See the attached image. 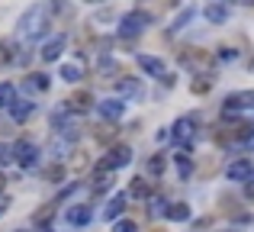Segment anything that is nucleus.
Instances as JSON below:
<instances>
[{
    "instance_id": "obj_1",
    "label": "nucleus",
    "mask_w": 254,
    "mask_h": 232,
    "mask_svg": "<svg viewBox=\"0 0 254 232\" xmlns=\"http://www.w3.org/2000/svg\"><path fill=\"white\" fill-rule=\"evenodd\" d=\"M45 29H49V6H45V3L29 6V10L19 16V23H16V36L23 39V42H36V39H42Z\"/></svg>"
},
{
    "instance_id": "obj_2",
    "label": "nucleus",
    "mask_w": 254,
    "mask_h": 232,
    "mask_svg": "<svg viewBox=\"0 0 254 232\" xmlns=\"http://www.w3.org/2000/svg\"><path fill=\"white\" fill-rule=\"evenodd\" d=\"M151 23H155V16H151L148 10H129L119 19V36H138V32H145Z\"/></svg>"
},
{
    "instance_id": "obj_3",
    "label": "nucleus",
    "mask_w": 254,
    "mask_h": 232,
    "mask_svg": "<svg viewBox=\"0 0 254 232\" xmlns=\"http://www.w3.org/2000/svg\"><path fill=\"white\" fill-rule=\"evenodd\" d=\"M129 161H132V149L129 145H116L106 158H100L97 171H116V168H126Z\"/></svg>"
},
{
    "instance_id": "obj_4",
    "label": "nucleus",
    "mask_w": 254,
    "mask_h": 232,
    "mask_svg": "<svg viewBox=\"0 0 254 232\" xmlns=\"http://www.w3.org/2000/svg\"><path fill=\"white\" fill-rule=\"evenodd\" d=\"M193 139H196V119L193 116H180L177 123H174V142L184 145V149H190Z\"/></svg>"
},
{
    "instance_id": "obj_5",
    "label": "nucleus",
    "mask_w": 254,
    "mask_h": 232,
    "mask_svg": "<svg viewBox=\"0 0 254 232\" xmlns=\"http://www.w3.org/2000/svg\"><path fill=\"white\" fill-rule=\"evenodd\" d=\"M13 149V161L19 164V168H32V164L39 161V149L32 142H16V145H10Z\"/></svg>"
},
{
    "instance_id": "obj_6",
    "label": "nucleus",
    "mask_w": 254,
    "mask_h": 232,
    "mask_svg": "<svg viewBox=\"0 0 254 232\" xmlns=\"http://www.w3.org/2000/svg\"><path fill=\"white\" fill-rule=\"evenodd\" d=\"M222 110H225V116H229V113H238V110H254V90H238V94H229Z\"/></svg>"
},
{
    "instance_id": "obj_7",
    "label": "nucleus",
    "mask_w": 254,
    "mask_h": 232,
    "mask_svg": "<svg viewBox=\"0 0 254 232\" xmlns=\"http://www.w3.org/2000/svg\"><path fill=\"white\" fill-rule=\"evenodd\" d=\"M138 68H142L145 75H151V77H161V81H171V71H168V65H164L161 58H155V55H138Z\"/></svg>"
},
{
    "instance_id": "obj_8",
    "label": "nucleus",
    "mask_w": 254,
    "mask_h": 232,
    "mask_svg": "<svg viewBox=\"0 0 254 232\" xmlns=\"http://www.w3.org/2000/svg\"><path fill=\"white\" fill-rule=\"evenodd\" d=\"M64 45H68V39H64V36H52L49 42L42 45V52H39L42 62H58V55L64 52Z\"/></svg>"
},
{
    "instance_id": "obj_9",
    "label": "nucleus",
    "mask_w": 254,
    "mask_h": 232,
    "mask_svg": "<svg viewBox=\"0 0 254 232\" xmlns=\"http://www.w3.org/2000/svg\"><path fill=\"white\" fill-rule=\"evenodd\" d=\"M225 177H229V181H248V177H254V164L251 161H232L229 168H225Z\"/></svg>"
},
{
    "instance_id": "obj_10",
    "label": "nucleus",
    "mask_w": 254,
    "mask_h": 232,
    "mask_svg": "<svg viewBox=\"0 0 254 232\" xmlns=\"http://www.w3.org/2000/svg\"><path fill=\"white\" fill-rule=\"evenodd\" d=\"M64 220H68L71 226H87V223L93 220V210L84 207V203H77V207H71L68 213H64Z\"/></svg>"
},
{
    "instance_id": "obj_11",
    "label": "nucleus",
    "mask_w": 254,
    "mask_h": 232,
    "mask_svg": "<svg viewBox=\"0 0 254 232\" xmlns=\"http://www.w3.org/2000/svg\"><path fill=\"white\" fill-rule=\"evenodd\" d=\"M64 107H68L71 113H74V110H77V113H87V110H93V97L87 94V90H77L71 100H64Z\"/></svg>"
},
{
    "instance_id": "obj_12",
    "label": "nucleus",
    "mask_w": 254,
    "mask_h": 232,
    "mask_svg": "<svg viewBox=\"0 0 254 232\" xmlns=\"http://www.w3.org/2000/svg\"><path fill=\"white\" fill-rule=\"evenodd\" d=\"M126 113V103L119 100V97H110V100H100V116L106 119H119Z\"/></svg>"
},
{
    "instance_id": "obj_13",
    "label": "nucleus",
    "mask_w": 254,
    "mask_h": 232,
    "mask_svg": "<svg viewBox=\"0 0 254 232\" xmlns=\"http://www.w3.org/2000/svg\"><path fill=\"white\" fill-rule=\"evenodd\" d=\"M6 110H10L13 123H23V119H29V116H32V110H36V103H32V100H13V103H10Z\"/></svg>"
},
{
    "instance_id": "obj_14",
    "label": "nucleus",
    "mask_w": 254,
    "mask_h": 232,
    "mask_svg": "<svg viewBox=\"0 0 254 232\" xmlns=\"http://www.w3.org/2000/svg\"><path fill=\"white\" fill-rule=\"evenodd\" d=\"M126 203H129V194H116V197H113L110 203H106L103 216H106V220H116V216H119V213L126 210Z\"/></svg>"
},
{
    "instance_id": "obj_15",
    "label": "nucleus",
    "mask_w": 254,
    "mask_h": 232,
    "mask_svg": "<svg viewBox=\"0 0 254 232\" xmlns=\"http://www.w3.org/2000/svg\"><path fill=\"white\" fill-rule=\"evenodd\" d=\"M129 197L148 200V197H151V181H148V177H135V181L129 184Z\"/></svg>"
},
{
    "instance_id": "obj_16",
    "label": "nucleus",
    "mask_w": 254,
    "mask_h": 232,
    "mask_svg": "<svg viewBox=\"0 0 254 232\" xmlns=\"http://www.w3.org/2000/svg\"><path fill=\"white\" fill-rule=\"evenodd\" d=\"M164 216L174 220V223H187L190 220V207H187V203H168V207H164Z\"/></svg>"
},
{
    "instance_id": "obj_17",
    "label": "nucleus",
    "mask_w": 254,
    "mask_h": 232,
    "mask_svg": "<svg viewBox=\"0 0 254 232\" xmlns=\"http://www.w3.org/2000/svg\"><path fill=\"white\" fill-rule=\"evenodd\" d=\"M23 87L29 90V94H42V90H49V77L45 75H29V77H23Z\"/></svg>"
},
{
    "instance_id": "obj_18",
    "label": "nucleus",
    "mask_w": 254,
    "mask_h": 232,
    "mask_svg": "<svg viewBox=\"0 0 254 232\" xmlns=\"http://www.w3.org/2000/svg\"><path fill=\"white\" fill-rule=\"evenodd\" d=\"M203 16L209 19V23H225V19H229V6L212 3V6H206V10H203Z\"/></svg>"
},
{
    "instance_id": "obj_19",
    "label": "nucleus",
    "mask_w": 254,
    "mask_h": 232,
    "mask_svg": "<svg viewBox=\"0 0 254 232\" xmlns=\"http://www.w3.org/2000/svg\"><path fill=\"white\" fill-rule=\"evenodd\" d=\"M81 77H84V68H81V65H62V81L77 84Z\"/></svg>"
},
{
    "instance_id": "obj_20",
    "label": "nucleus",
    "mask_w": 254,
    "mask_h": 232,
    "mask_svg": "<svg viewBox=\"0 0 254 232\" xmlns=\"http://www.w3.org/2000/svg\"><path fill=\"white\" fill-rule=\"evenodd\" d=\"M13 100H16V90H13V84H0V110H6Z\"/></svg>"
},
{
    "instance_id": "obj_21",
    "label": "nucleus",
    "mask_w": 254,
    "mask_h": 232,
    "mask_svg": "<svg viewBox=\"0 0 254 232\" xmlns=\"http://www.w3.org/2000/svg\"><path fill=\"white\" fill-rule=\"evenodd\" d=\"M164 207H168V200H161V197L151 200L148 197V216H164Z\"/></svg>"
},
{
    "instance_id": "obj_22",
    "label": "nucleus",
    "mask_w": 254,
    "mask_h": 232,
    "mask_svg": "<svg viewBox=\"0 0 254 232\" xmlns=\"http://www.w3.org/2000/svg\"><path fill=\"white\" fill-rule=\"evenodd\" d=\"M164 164H168V161H164V155H155V158L148 161V171H151L155 177H161V174H164Z\"/></svg>"
},
{
    "instance_id": "obj_23",
    "label": "nucleus",
    "mask_w": 254,
    "mask_h": 232,
    "mask_svg": "<svg viewBox=\"0 0 254 232\" xmlns=\"http://www.w3.org/2000/svg\"><path fill=\"white\" fill-rule=\"evenodd\" d=\"M193 13H196V10H193V6H190V10H184V13H180L177 19H174V26H171V29H174V32H177V29H184V26H187V23H190V19H193Z\"/></svg>"
},
{
    "instance_id": "obj_24",
    "label": "nucleus",
    "mask_w": 254,
    "mask_h": 232,
    "mask_svg": "<svg viewBox=\"0 0 254 232\" xmlns=\"http://www.w3.org/2000/svg\"><path fill=\"white\" fill-rule=\"evenodd\" d=\"M138 84L135 81H119V94H129V97H138Z\"/></svg>"
},
{
    "instance_id": "obj_25",
    "label": "nucleus",
    "mask_w": 254,
    "mask_h": 232,
    "mask_svg": "<svg viewBox=\"0 0 254 232\" xmlns=\"http://www.w3.org/2000/svg\"><path fill=\"white\" fill-rule=\"evenodd\" d=\"M113 232H138V226L132 220H119L116 226H113Z\"/></svg>"
},
{
    "instance_id": "obj_26",
    "label": "nucleus",
    "mask_w": 254,
    "mask_h": 232,
    "mask_svg": "<svg viewBox=\"0 0 254 232\" xmlns=\"http://www.w3.org/2000/svg\"><path fill=\"white\" fill-rule=\"evenodd\" d=\"M13 55H10V42H0V65H10Z\"/></svg>"
},
{
    "instance_id": "obj_27",
    "label": "nucleus",
    "mask_w": 254,
    "mask_h": 232,
    "mask_svg": "<svg viewBox=\"0 0 254 232\" xmlns=\"http://www.w3.org/2000/svg\"><path fill=\"white\" fill-rule=\"evenodd\" d=\"M219 58H222V62H235L238 52H235V49H219Z\"/></svg>"
},
{
    "instance_id": "obj_28",
    "label": "nucleus",
    "mask_w": 254,
    "mask_h": 232,
    "mask_svg": "<svg viewBox=\"0 0 254 232\" xmlns=\"http://www.w3.org/2000/svg\"><path fill=\"white\" fill-rule=\"evenodd\" d=\"M0 161H13V149L10 145H0Z\"/></svg>"
},
{
    "instance_id": "obj_29",
    "label": "nucleus",
    "mask_w": 254,
    "mask_h": 232,
    "mask_svg": "<svg viewBox=\"0 0 254 232\" xmlns=\"http://www.w3.org/2000/svg\"><path fill=\"white\" fill-rule=\"evenodd\" d=\"M62 174H64V171L58 168V164H55V168H49V177H52V184H58V181H62Z\"/></svg>"
},
{
    "instance_id": "obj_30",
    "label": "nucleus",
    "mask_w": 254,
    "mask_h": 232,
    "mask_svg": "<svg viewBox=\"0 0 254 232\" xmlns=\"http://www.w3.org/2000/svg\"><path fill=\"white\" fill-rule=\"evenodd\" d=\"M245 194H248V200H254V177L245 181Z\"/></svg>"
},
{
    "instance_id": "obj_31",
    "label": "nucleus",
    "mask_w": 254,
    "mask_h": 232,
    "mask_svg": "<svg viewBox=\"0 0 254 232\" xmlns=\"http://www.w3.org/2000/svg\"><path fill=\"white\" fill-rule=\"evenodd\" d=\"M190 174V161H187V158H180V177H187Z\"/></svg>"
},
{
    "instance_id": "obj_32",
    "label": "nucleus",
    "mask_w": 254,
    "mask_h": 232,
    "mask_svg": "<svg viewBox=\"0 0 254 232\" xmlns=\"http://www.w3.org/2000/svg\"><path fill=\"white\" fill-rule=\"evenodd\" d=\"M193 90H196V94H199V90H209V84H206V81H193Z\"/></svg>"
},
{
    "instance_id": "obj_33",
    "label": "nucleus",
    "mask_w": 254,
    "mask_h": 232,
    "mask_svg": "<svg viewBox=\"0 0 254 232\" xmlns=\"http://www.w3.org/2000/svg\"><path fill=\"white\" fill-rule=\"evenodd\" d=\"M6 213V200H0V216H3Z\"/></svg>"
},
{
    "instance_id": "obj_34",
    "label": "nucleus",
    "mask_w": 254,
    "mask_h": 232,
    "mask_svg": "<svg viewBox=\"0 0 254 232\" xmlns=\"http://www.w3.org/2000/svg\"><path fill=\"white\" fill-rule=\"evenodd\" d=\"M3 184H6V177H3V174H0V190H3Z\"/></svg>"
},
{
    "instance_id": "obj_35",
    "label": "nucleus",
    "mask_w": 254,
    "mask_h": 232,
    "mask_svg": "<svg viewBox=\"0 0 254 232\" xmlns=\"http://www.w3.org/2000/svg\"><path fill=\"white\" fill-rule=\"evenodd\" d=\"M242 3H248V6H254V0H242Z\"/></svg>"
},
{
    "instance_id": "obj_36",
    "label": "nucleus",
    "mask_w": 254,
    "mask_h": 232,
    "mask_svg": "<svg viewBox=\"0 0 254 232\" xmlns=\"http://www.w3.org/2000/svg\"><path fill=\"white\" fill-rule=\"evenodd\" d=\"M84 3H100V0H84Z\"/></svg>"
},
{
    "instance_id": "obj_37",
    "label": "nucleus",
    "mask_w": 254,
    "mask_h": 232,
    "mask_svg": "<svg viewBox=\"0 0 254 232\" xmlns=\"http://www.w3.org/2000/svg\"><path fill=\"white\" fill-rule=\"evenodd\" d=\"M16 232H32V229H16Z\"/></svg>"
},
{
    "instance_id": "obj_38",
    "label": "nucleus",
    "mask_w": 254,
    "mask_h": 232,
    "mask_svg": "<svg viewBox=\"0 0 254 232\" xmlns=\"http://www.w3.org/2000/svg\"><path fill=\"white\" fill-rule=\"evenodd\" d=\"M229 232H232V229H229Z\"/></svg>"
}]
</instances>
